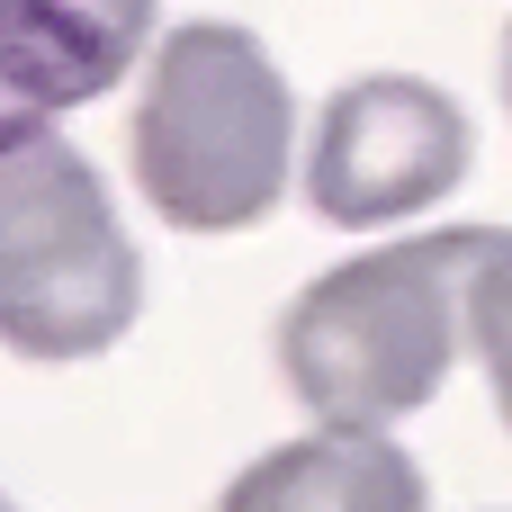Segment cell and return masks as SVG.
<instances>
[{
    "label": "cell",
    "instance_id": "cell-1",
    "mask_svg": "<svg viewBox=\"0 0 512 512\" xmlns=\"http://www.w3.org/2000/svg\"><path fill=\"white\" fill-rule=\"evenodd\" d=\"M468 252L477 225L378 243L342 270H324L279 315V378L288 396L333 432H387L423 414L468 342Z\"/></svg>",
    "mask_w": 512,
    "mask_h": 512
},
{
    "label": "cell",
    "instance_id": "cell-2",
    "mask_svg": "<svg viewBox=\"0 0 512 512\" xmlns=\"http://www.w3.org/2000/svg\"><path fill=\"white\" fill-rule=\"evenodd\" d=\"M288 135L297 108L270 45L234 18H189L135 99V189L180 234H243L288 189Z\"/></svg>",
    "mask_w": 512,
    "mask_h": 512
},
{
    "label": "cell",
    "instance_id": "cell-3",
    "mask_svg": "<svg viewBox=\"0 0 512 512\" xmlns=\"http://www.w3.org/2000/svg\"><path fill=\"white\" fill-rule=\"evenodd\" d=\"M0 324L18 360H99L126 342L144 261L99 189V171L45 126L9 117V171H0Z\"/></svg>",
    "mask_w": 512,
    "mask_h": 512
},
{
    "label": "cell",
    "instance_id": "cell-4",
    "mask_svg": "<svg viewBox=\"0 0 512 512\" xmlns=\"http://www.w3.org/2000/svg\"><path fill=\"white\" fill-rule=\"evenodd\" d=\"M459 180H468V117L441 81H414V72H369L333 90L306 153V198L342 234L405 225L441 207Z\"/></svg>",
    "mask_w": 512,
    "mask_h": 512
},
{
    "label": "cell",
    "instance_id": "cell-5",
    "mask_svg": "<svg viewBox=\"0 0 512 512\" xmlns=\"http://www.w3.org/2000/svg\"><path fill=\"white\" fill-rule=\"evenodd\" d=\"M162 0H9L0 27V72H9V117H63L81 99H108L126 63L153 45Z\"/></svg>",
    "mask_w": 512,
    "mask_h": 512
},
{
    "label": "cell",
    "instance_id": "cell-6",
    "mask_svg": "<svg viewBox=\"0 0 512 512\" xmlns=\"http://www.w3.org/2000/svg\"><path fill=\"white\" fill-rule=\"evenodd\" d=\"M216 512H432V495L387 432L315 423L306 441H279L270 459H252Z\"/></svg>",
    "mask_w": 512,
    "mask_h": 512
},
{
    "label": "cell",
    "instance_id": "cell-7",
    "mask_svg": "<svg viewBox=\"0 0 512 512\" xmlns=\"http://www.w3.org/2000/svg\"><path fill=\"white\" fill-rule=\"evenodd\" d=\"M468 351L486 360V387L504 405L512 432V225H477V252H468Z\"/></svg>",
    "mask_w": 512,
    "mask_h": 512
},
{
    "label": "cell",
    "instance_id": "cell-8",
    "mask_svg": "<svg viewBox=\"0 0 512 512\" xmlns=\"http://www.w3.org/2000/svg\"><path fill=\"white\" fill-rule=\"evenodd\" d=\"M504 108H512V27H504Z\"/></svg>",
    "mask_w": 512,
    "mask_h": 512
}]
</instances>
